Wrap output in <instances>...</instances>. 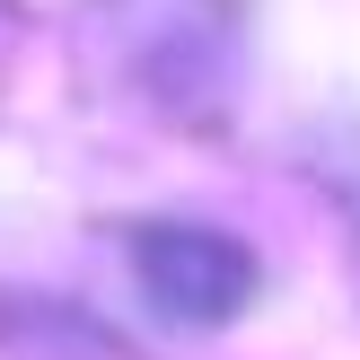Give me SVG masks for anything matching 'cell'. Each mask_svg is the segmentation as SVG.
Segmentation results:
<instances>
[{"label": "cell", "instance_id": "cell-1", "mask_svg": "<svg viewBox=\"0 0 360 360\" xmlns=\"http://www.w3.org/2000/svg\"><path fill=\"white\" fill-rule=\"evenodd\" d=\"M123 264H132L141 308L176 334L238 326L264 290V255L246 238H229V229H211V220H132L123 229Z\"/></svg>", "mask_w": 360, "mask_h": 360}]
</instances>
